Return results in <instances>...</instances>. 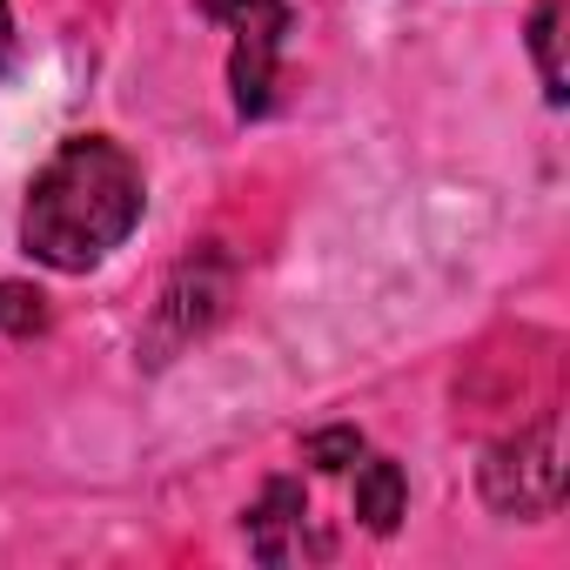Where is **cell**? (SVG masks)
Here are the masks:
<instances>
[{"label":"cell","mask_w":570,"mask_h":570,"mask_svg":"<svg viewBox=\"0 0 570 570\" xmlns=\"http://www.w3.org/2000/svg\"><path fill=\"white\" fill-rule=\"evenodd\" d=\"M303 456H309L316 470H350V463L363 456V436H356L350 423H343V430H316V436L303 443Z\"/></svg>","instance_id":"cell-9"},{"label":"cell","mask_w":570,"mask_h":570,"mask_svg":"<svg viewBox=\"0 0 570 570\" xmlns=\"http://www.w3.org/2000/svg\"><path fill=\"white\" fill-rule=\"evenodd\" d=\"M248 550H255L262 563H303V557H330V537L316 530L303 483L275 476V483L255 497V510H248Z\"/></svg>","instance_id":"cell-4"},{"label":"cell","mask_w":570,"mask_h":570,"mask_svg":"<svg viewBox=\"0 0 570 570\" xmlns=\"http://www.w3.org/2000/svg\"><path fill=\"white\" fill-rule=\"evenodd\" d=\"M8 48H14V14H8V0H0V61H8Z\"/></svg>","instance_id":"cell-10"},{"label":"cell","mask_w":570,"mask_h":570,"mask_svg":"<svg viewBox=\"0 0 570 570\" xmlns=\"http://www.w3.org/2000/svg\"><path fill=\"white\" fill-rule=\"evenodd\" d=\"M141 168L121 141L108 135H68L41 175L28 181V208H21V248L61 275H88L101 268L141 222Z\"/></svg>","instance_id":"cell-1"},{"label":"cell","mask_w":570,"mask_h":570,"mask_svg":"<svg viewBox=\"0 0 570 570\" xmlns=\"http://www.w3.org/2000/svg\"><path fill=\"white\" fill-rule=\"evenodd\" d=\"M557 28H563V0H543L530 14V55H537V75H543V101L563 108V55H557Z\"/></svg>","instance_id":"cell-7"},{"label":"cell","mask_w":570,"mask_h":570,"mask_svg":"<svg viewBox=\"0 0 570 570\" xmlns=\"http://www.w3.org/2000/svg\"><path fill=\"white\" fill-rule=\"evenodd\" d=\"M228 303V262L222 255H202V262H181V275L168 282L161 296V316H155V336L161 343H188L202 336Z\"/></svg>","instance_id":"cell-5"},{"label":"cell","mask_w":570,"mask_h":570,"mask_svg":"<svg viewBox=\"0 0 570 570\" xmlns=\"http://www.w3.org/2000/svg\"><path fill=\"white\" fill-rule=\"evenodd\" d=\"M403 510H410L403 470H396L390 456H356V517H363V530L390 537V530L403 523Z\"/></svg>","instance_id":"cell-6"},{"label":"cell","mask_w":570,"mask_h":570,"mask_svg":"<svg viewBox=\"0 0 570 570\" xmlns=\"http://www.w3.org/2000/svg\"><path fill=\"white\" fill-rule=\"evenodd\" d=\"M557 497H563L557 416H537L530 430L490 443V456H483V503L497 517H550Z\"/></svg>","instance_id":"cell-3"},{"label":"cell","mask_w":570,"mask_h":570,"mask_svg":"<svg viewBox=\"0 0 570 570\" xmlns=\"http://www.w3.org/2000/svg\"><path fill=\"white\" fill-rule=\"evenodd\" d=\"M202 14L215 28H228V88H235V115H268L275 108V61L289 41V0H202Z\"/></svg>","instance_id":"cell-2"},{"label":"cell","mask_w":570,"mask_h":570,"mask_svg":"<svg viewBox=\"0 0 570 570\" xmlns=\"http://www.w3.org/2000/svg\"><path fill=\"white\" fill-rule=\"evenodd\" d=\"M48 330V296L35 282H0V336H41Z\"/></svg>","instance_id":"cell-8"}]
</instances>
